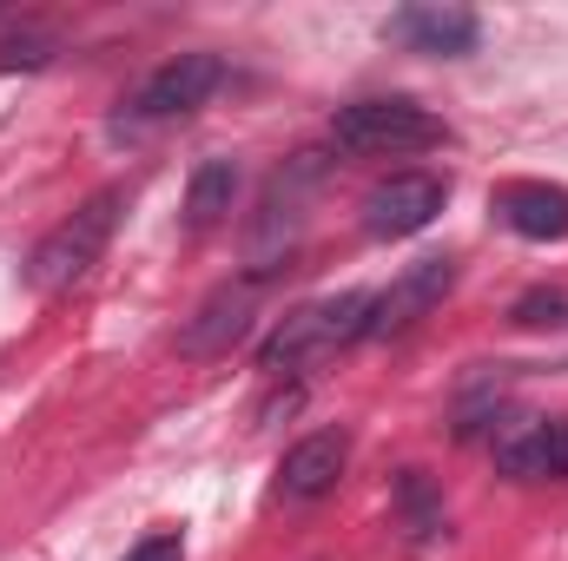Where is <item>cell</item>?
<instances>
[{
  "label": "cell",
  "instance_id": "obj_1",
  "mask_svg": "<svg viewBox=\"0 0 568 561\" xmlns=\"http://www.w3.org/2000/svg\"><path fill=\"white\" fill-rule=\"evenodd\" d=\"M371 304H377L371 290H337V297H317V304L291 310L278 324V337L258 350V370L265 377H297V370L337 357L344 344L371 337Z\"/></svg>",
  "mask_w": 568,
  "mask_h": 561
},
{
  "label": "cell",
  "instance_id": "obj_2",
  "mask_svg": "<svg viewBox=\"0 0 568 561\" xmlns=\"http://www.w3.org/2000/svg\"><path fill=\"white\" fill-rule=\"evenodd\" d=\"M120 192H93L80 212H67L40 245H33V258H27V284L40 290V297H60V290H73V284L87 278L100 258H106V245H113V225H120Z\"/></svg>",
  "mask_w": 568,
  "mask_h": 561
},
{
  "label": "cell",
  "instance_id": "obj_3",
  "mask_svg": "<svg viewBox=\"0 0 568 561\" xmlns=\"http://www.w3.org/2000/svg\"><path fill=\"white\" fill-rule=\"evenodd\" d=\"M331 140L351 159H410V152L443 145L449 126L429 106H417V100H357V106H337Z\"/></svg>",
  "mask_w": 568,
  "mask_h": 561
},
{
  "label": "cell",
  "instance_id": "obj_4",
  "mask_svg": "<svg viewBox=\"0 0 568 561\" xmlns=\"http://www.w3.org/2000/svg\"><path fill=\"white\" fill-rule=\"evenodd\" d=\"M225 86V60L219 53H179V60H165L159 73H145L140 86L126 93V106H120V133H152V126H172V120H185V113H199L212 93Z\"/></svg>",
  "mask_w": 568,
  "mask_h": 561
},
{
  "label": "cell",
  "instance_id": "obj_5",
  "mask_svg": "<svg viewBox=\"0 0 568 561\" xmlns=\"http://www.w3.org/2000/svg\"><path fill=\"white\" fill-rule=\"evenodd\" d=\"M258 290H265V278L219 284V290L185 317V330H179V357H192V364L232 357V344H245L252 324H258Z\"/></svg>",
  "mask_w": 568,
  "mask_h": 561
},
{
  "label": "cell",
  "instance_id": "obj_6",
  "mask_svg": "<svg viewBox=\"0 0 568 561\" xmlns=\"http://www.w3.org/2000/svg\"><path fill=\"white\" fill-rule=\"evenodd\" d=\"M489 449L516 482H568V417H503L489 429Z\"/></svg>",
  "mask_w": 568,
  "mask_h": 561
},
{
  "label": "cell",
  "instance_id": "obj_7",
  "mask_svg": "<svg viewBox=\"0 0 568 561\" xmlns=\"http://www.w3.org/2000/svg\"><path fill=\"white\" fill-rule=\"evenodd\" d=\"M443 198H449V185L436 172H390L364 192V232L371 238H417L443 212Z\"/></svg>",
  "mask_w": 568,
  "mask_h": 561
},
{
  "label": "cell",
  "instance_id": "obj_8",
  "mask_svg": "<svg viewBox=\"0 0 568 561\" xmlns=\"http://www.w3.org/2000/svg\"><path fill=\"white\" fill-rule=\"evenodd\" d=\"M384 40H397L410 53H436V60H463V53H476L483 20L469 7H449V0H417V7L384 20Z\"/></svg>",
  "mask_w": 568,
  "mask_h": 561
},
{
  "label": "cell",
  "instance_id": "obj_9",
  "mask_svg": "<svg viewBox=\"0 0 568 561\" xmlns=\"http://www.w3.org/2000/svg\"><path fill=\"white\" fill-rule=\"evenodd\" d=\"M351 469V429H311L304 442H291L278 462V496L284 502H317L337 489V476Z\"/></svg>",
  "mask_w": 568,
  "mask_h": 561
},
{
  "label": "cell",
  "instance_id": "obj_10",
  "mask_svg": "<svg viewBox=\"0 0 568 561\" xmlns=\"http://www.w3.org/2000/svg\"><path fill=\"white\" fill-rule=\"evenodd\" d=\"M449 290H456V258H417L404 278L371 304V337H397V330H410V324L429 317Z\"/></svg>",
  "mask_w": 568,
  "mask_h": 561
},
{
  "label": "cell",
  "instance_id": "obj_11",
  "mask_svg": "<svg viewBox=\"0 0 568 561\" xmlns=\"http://www.w3.org/2000/svg\"><path fill=\"white\" fill-rule=\"evenodd\" d=\"M496 218L516 238H536V245L568 238V192L562 185H542V178H516V185L496 192Z\"/></svg>",
  "mask_w": 568,
  "mask_h": 561
},
{
  "label": "cell",
  "instance_id": "obj_12",
  "mask_svg": "<svg viewBox=\"0 0 568 561\" xmlns=\"http://www.w3.org/2000/svg\"><path fill=\"white\" fill-rule=\"evenodd\" d=\"M397 522H404V542H410V549H436V542L449 536L443 496L429 489V476H417V469L397 476Z\"/></svg>",
  "mask_w": 568,
  "mask_h": 561
},
{
  "label": "cell",
  "instance_id": "obj_13",
  "mask_svg": "<svg viewBox=\"0 0 568 561\" xmlns=\"http://www.w3.org/2000/svg\"><path fill=\"white\" fill-rule=\"evenodd\" d=\"M232 198H239V165L232 159H205L192 172V185H185V225L192 232H212L232 212Z\"/></svg>",
  "mask_w": 568,
  "mask_h": 561
},
{
  "label": "cell",
  "instance_id": "obj_14",
  "mask_svg": "<svg viewBox=\"0 0 568 561\" xmlns=\"http://www.w3.org/2000/svg\"><path fill=\"white\" fill-rule=\"evenodd\" d=\"M53 60V40L47 33H13V40H0V73H33V67H47Z\"/></svg>",
  "mask_w": 568,
  "mask_h": 561
},
{
  "label": "cell",
  "instance_id": "obj_15",
  "mask_svg": "<svg viewBox=\"0 0 568 561\" xmlns=\"http://www.w3.org/2000/svg\"><path fill=\"white\" fill-rule=\"evenodd\" d=\"M509 317H516L523 330H542V324H562V317H568V297H562V290H529V297H523V304H516Z\"/></svg>",
  "mask_w": 568,
  "mask_h": 561
},
{
  "label": "cell",
  "instance_id": "obj_16",
  "mask_svg": "<svg viewBox=\"0 0 568 561\" xmlns=\"http://www.w3.org/2000/svg\"><path fill=\"white\" fill-rule=\"evenodd\" d=\"M126 561H185V536H179V529H152Z\"/></svg>",
  "mask_w": 568,
  "mask_h": 561
}]
</instances>
